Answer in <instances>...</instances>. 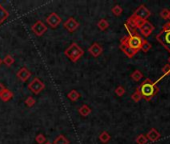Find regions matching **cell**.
Segmentation results:
<instances>
[{
    "label": "cell",
    "mask_w": 170,
    "mask_h": 144,
    "mask_svg": "<svg viewBox=\"0 0 170 144\" xmlns=\"http://www.w3.org/2000/svg\"><path fill=\"white\" fill-rule=\"evenodd\" d=\"M124 26H125V28H126L127 32L129 33V35H128V36H133V35H137V34H138V33H137V29H135V28H134L133 26H131L128 22H125V23H124Z\"/></svg>",
    "instance_id": "cell-22"
},
{
    "label": "cell",
    "mask_w": 170,
    "mask_h": 144,
    "mask_svg": "<svg viewBox=\"0 0 170 144\" xmlns=\"http://www.w3.org/2000/svg\"><path fill=\"white\" fill-rule=\"evenodd\" d=\"M115 94L117 96H119V97H121V96H123L125 94V88L123 87V86H118V87L115 88Z\"/></svg>",
    "instance_id": "cell-32"
},
{
    "label": "cell",
    "mask_w": 170,
    "mask_h": 144,
    "mask_svg": "<svg viewBox=\"0 0 170 144\" xmlns=\"http://www.w3.org/2000/svg\"><path fill=\"white\" fill-rule=\"evenodd\" d=\"M64 29H66L68 32H74L79 27V23L77 20H75L73 17H69L63 24Z\"/></svg>",
    "instance_id": "cell-11"
},
{
    "label": "cell",
    "mask_w": 170,
    "mask_h": 144,
    "mask_svg": "<svg viewBox=\"0 0 170 144\" xmlns=\"http://www.w3.org/2000/svg\"><path fill=\"white\" fill-rule=\"evenodd\" d=\"M69 140L67 138H66L64 135H62V134H60V135H58L57 137H56L54 139L53 141V144H69Z\"/></svg>",
    "instance_id": "cell-21"
},
{
    "label": "cell",
    "mask_w": 170,
    "mask_h": 144,
    "mask_svg": "<svg viewBox=\"0 0 170 144\" xmlns=\"http://www.w3.org/2000/svg\"><path fill=\"white\" fill-rule=\"evenodd\" d=\"M4 89H5V87H4V85H3L1 82H0V94L2 93V91H3Z\"/></svg>",
    "instance_id": "cell-34"
},
{
    "label": "cell",
    "mask_w": 170,
    "mask_h": 144,
    "mask_svg": "<svg viewBox=\"0 0 170 144\" xmlns=\"http://www.w3.org/2000/svg\"><path fill=\"white\" fill-rule=\"evenodd\" d=\"M35 141L37 144H44L47 140H46V137L43 135V134H37L36 137H35Z\"/></svg>",
    "instance_id": "cell-29"
},
{
    "label": "cell",
    "mask_w": 170,
    "mask_h": 144,
    "mask_svg": "<svg viewBox=\"0 0 170 144\" xmlns=\"http://www.w3.org/2000/svg\"><path fill=\"white\" fill-rule=\"evenodd\" d=\"M31 29H32L33 33H34L36 36L40 37L47 31V26L41 20H38L31 26Z\"/></svg>",
    "instance_id": "cell-9"
},
{
    "label": "cell",
    "mask_w": 170,
    "mask_h": 144,
    "mask_svg": "<svg viewBox=\"0 0 170 144\" xmlns=\"http://www.w3.org/2000/svg\"><path fill=\"white\" fill-rule=\"evenodd\" d=\"M103 52V48L100 44L94 42L93 44L88 48V53H90L93 57H98L102 54Z\"/></svg>",
    "instance_id": "cell-13"
},
{
    "label": "cell",
    "mask_w": 170,
    "mask_h": 144,
    "mask_svg": "<svg viewBox=\"0 0 170 144\" xmlns=\"http://www.w3.org/2000/svg\"><path fill=\"white\" fill-rule=\"evenodd\" d=\"M14 97V94L11 90H9L7 88H5L3 91H2V93L0 94V99L2 100L3 102H8L9 100H11L12 98Z\"/></svg>",
    "instance_id": "cell-15"
},
{
    "label": "cell",
    "mask_w": 170,
    "mask_h": 144,
    "mask_svg": "<svg viewBox=\"0 0 170 144\" xmlns=\"http://www.w3.org/2000/svg\"><path fill=\"white\" fill-rule=\"evenodd\" d=\"M16 77L19 79L21 82H25L28 79L31 77V72L30 70L27 68V67H21V68L17 71L16 73Z\"/></svg>",
    "instance_id": "cell-12"
},
{
    "label": "cell",
    "mask_w": 170,
    "mask_h": 144,
    "mask_svg": "<svg viewBox=\"0 0 170 144\" xmlns=\"http://www.w3.org/2000/svg\"><path fill=\"white\" fill-rule=\"evenodd\" d=\"M133 16H135L136 18L140 19V20H143L146 21L147 19L150 17L151 15V12L149 9L146 7L145 5H140L136 10L134 11V13L132 14Z\"/></svg>",
    "instance_id": "cell-6"
},
{
    "label": "cell",
    "mask_w": 170,
    "mask_h": 144,
    "mask_svg": "<svg viewBox=\"0 0 170 144\" xmlns=\"http://www.w3.org/2000/svg\"><path fill=\"white\" fill-rule=\"evenodd\" d=\"M156 39L165 47V49L170 52V29L162 30L156 36Z\"/></svg>",
    "instance_id": "cell-5"
},
{
    "label": "cell",
    "mask_w": 170,
    "mask_h": 144,
    "mask_svg": "<svg viewBox=\"0 0 170 144\" xmlns=\"http://www.w3.org/2000/svg\"><path fill=\"white\" fill-rule=\"evenodd\" d=\"M142 42H143V39L141 38V36H139V34H137V35H133V36H128L126 44L128 45L131 49L138 52L141 48V45H142Z\"/></svg>",
    "instance_id": "cell-3"
},
{
    "label": "cell",
    "mask_w": 170,
    "mask_h": 144,
    "mask_svg": "<svg viewBox=\"0 0 170 144\" xmlns=\"http://www.w3.org/2000/svg\"><path fill=\"white\" fill-rule=\"evenodd\" d=\"M146 138H147V140H150L151 142H155L160 138V133L155 128H152L146 134Z\"/></svg>",
    "instance_id": "cell-14"
},
{
    "label": "cell",
    "mask_w": 170,
    "mask_h": 144,
    "mask_svg": "<svg viewBox=\"0 0 170 144\" xmlns=\"http://www.w3.org/2000/svg\"><path fill=\"white\" fill-rule=\"evenodd\" d=\"M168 64L170 65V56H169V58H168Z\"/></svg>",
    "instance_id": "cell-36"
},
{
    "label": "cell",
    "mask_w": 170,
    "mask_h": 144,
    "mask_svg": "<svg viewBox=\"0 0 170 144\" xmlns=\"http://www.w3.org/2000/svg\"><path fill=\"white\" fill-rule=\"evenodd\" d=\"M138 30L141 32V34H142L143 36L145 37H148L151 33L153 32L154 30V26H153V24H151L149 21H144L142 24H141V26L138 28Z\"/></svg>",
    "instance_id": "cell-10"
},
{
    "label": "cell",
    "mask_w": 170,
    "mask_h": 144,
    "mask_svg": "<svg viewBox=\"0 0 170 144\" xmlns=\"http://www.w3.org/2000/svg\"><path fill=\"white\" fill-rule=\"evenodd\" d=\"M61 22H62V19H61V17L55 12L50 13L49 15L46 17V23L48 24L51 28H53V29L57 28L61 24Z\"/></svg>",
    "instance_id": "cell-7"
},
{
    "label": "cell",
    "mask_w": 170,
    "mask_h": 144,
    "mask_svg": "<svg viewBox=\"0 0 170 144\" xmlns=\"http://www.w3.org/2000/svg\"><path fill=\"white\" fill-rule=\"evenodd\" d=\"M27 88L29 89V91H31L33 94H39L41 91L45 88V84L42 82L38 77H35L28 84Z\"/></svg>",
    "instance_id": "cell-4"
},
{
    "label": "cell",
    "mask_w": 170,
    "mask_h": 144,
    "mask_svg": "<svg viewBox=\"0 0 170 144\" xmlns=\"http://www.w3.org/2000/svg\"><path fill=\"white\" fill-rule=\"evenodd\" d=\"M135 141L137 144H146L148 140H147V138H146V135H144V134H140V135L137 136Z\"/></svg>",
    "instance_id": "cell-27"
},
{
    "label": "cell",
    "mask_w": 170,
    "mask_h": 144,
    "mask_svg": "<svg viewBox=\"0 0 170 144\" xmlns=\"http://www.w3.org/2000/svg\"><path fill=\"white\" fill-rule=\"evenodd\" d=\"M150 48H151V44L147 41V40H145L143 39V42H142V45H141V48L140 49L142 50L143 52H148L150 50Z\"/></svg>",
    "instance_id": "cell-28"
},
{
    "label": "cell",
    "mask_w": 170,
    "mask_h": 144,
    "mask_svg": "<svg viewBox=\"0 0 170 144\" xmlns=\"http://www.w3.org/2000/svg\"><path fill=\"white\" fill-rule=\"evenodd\" d=\"M162 72H163V76L161 78H163L164 76H167L170 74V65L169 64H166V65H164L163 66V68H162ZM160 78V79H161Z\"/></svg>",
    "instance_id": "cell-33"
},
{
    "label": "cell",
    "mask_w": 170,
    "mask_h": 144,
    "mask_svg": "<svg viewBox=\"0 0 170 144\" xmlns=\"http://www.w3.org/2000/svg\"><path fill=\"white\" fill-rule=\"evenodd\" d=\"M1 63H2V59L0 58V65H1Z\"/></svg>",
    "instance_id": "cell-37"
},
{
    "label": "cell",
    "mask_w": 170,
    "mask_h": 144,
    "mask_svg": "<svg viewBox=\"0 0 170 144\" xmlns=\"http://www.w3.org/2000/svg\"><path fill=\"white\" fill-rule=\"evenodd\" d=\"M97 27L100 29L101 31H104V30H106L108 27H109V22H108L106 19H104V18H102V19H100V20L98 21V23H97Z\"/></svg>",
    "instance_id": "cell-20"
},
{
    "label": "cell",
    "mask_w": 170,
    "mask_h": 144,
    "mask_svg": "<svg viewBox=\"0 0 170 144\" xmlns=\"http://www.w3.org/2000/svg\"><path fill=\"white\" fill-rule=\"evenodd\" d=\"M78 112H79L80 115H81V116H83V117H87L88 115L91 113V108L89 107L88 105L83 104L82 106L78 109Z\"/></svg>",
    "instance_id": "cell-16"
},
{
    "label": "cell",
    "mask_w": 170,
    "mask_h": 144,
    "mask_svg": "<svg viewBox=\"0 0 170 144\" xmlns=\"http://www.w3.org/2000/svg\"><path fill=\"white\" fill-rule=\"evenodd\" d=\"M64 54L67 58L72 62H77L84 55V50L77 43H72L64 51Z\"/></svg>",
    "instance_id": "cell-2"
},
{
    "label": "cell",
    "mask_w": 170,
    "mask_h": 144,
    "mask_svg": "<svg viewBox=\"0 0 170 144\" xmlns=\"http://www.w3.org/2000/svg\"><path fill=\"white\" fill-rule=\"evenodd\" d=\"M35 103H36L35 99L33 98L32 96H28V97L25 99V104H26L27 107H33Z\"/></svg>",
    "instance_id": "cell-30"
},
{
    "label": "cell",
    "mask_w": 170,
    "mask_h": 144,
    "mask_svg": "<svg viewBox=\"0 0 170 144\" xmlns=\"http://www.w3.org/2000/svg\"><path fill=\"white\" fill-rule=\"evenodd\" d=\"M111 11H112V13H113V15H115V16H120L121 14H122V12H123V9H122V7L120 6V5H114L112 7V9H111Z\"/></svg>",
    "instance_id": "cell-25"
},
{
    "label": "cell",
    "mask_w": 170,
    "mask_h": 144,
    "mask_svg": "<svg viewBox=\"0 0 170 144\" xmlns=\"http://www.w3.org/2000/svg\"><path fill=\"white\" fill-rule=\"evenodd\" d=\"M127 38H128V35L127 36H124V37H122L121 38V40H120V49L123 51V53L128 57V58H132L137 52H136L135 50L133 49H131V48L126 44V41H127Z\"/></svg>",
    "instance_id": "cell-8"
},
{
    "label": "cell",
    "mask_w": 170,
    "mask_h": 144,
    "mask_svg": "<svg viewBox=\"0 0 170 144\" xmlns=\"http://www.w3.org/2000/svg\"><path fill=\"white\" fill-rule=\"evenodd\" d=\"M142 77H143V74L141 73V71H139V70H135V71H133V73L131 74V79L136 81V82L140 81L142 79Z\"/></svg>",
    "instance_id": "cell-24"
},
{
    "label": "cell",
    "mask_w": 170,
    "mask_h": 144,
    "mask_svg": "<svg viewBox=\"0 0 170 144\" xmlns=\"http://www.w3.org/2000/svg\"><path fill=\"white\" fill-rule=\"evenodd\" d=\"M160 16H161L162 19L168 20V19H170V10H168V9H163V10H161V12H160Z\"/></svg>",
    "instance_id": "cell-31"
},
{
    "label": "cell",
    "mask_w": 170,
    "mask_h": 144,
    "mask_svg": "<svg viewBox=\"0 0 170 144\" xmlns=\"http://www.w3.org/2000/svg\"><path fill=\"white\" fill-rule=\"evenodd\" d=\"M8 16H9V12L0 4V25L6 20Z\"/></svg>",
    "instance_id": "cell-18"
},
{
    "label": "cell",
    "mask_w": 170,
    "mask_h": 144,
    "mask_svg": "<svg viewBox=\"0 0 170 144\" xmlns=\"http://www.w3.org/2000/svg\"><path fill=\"white\" fill-rule=\"evenodd\" d=\"M14 61H15V59H14V57L8 54V55H6V56L2 59V63H4L7 67H10V66L14 63Z\"/></svg>",
    "instance_id": "cell-23"
},
{
    "label": "cell",
    "mask_w": 170,
    "mask_h": 144,
    "mask_svg": "<svg viewBox=\"0 0 170 144\" xmlns=\"http://www.w3.org/2000/svg\"><path fill=\"white\" fill-rule=\"evenodd\" d=\"M80 96H81V95H80V93L78 92V91L74 90V89L67 93V98L69 100H71V101H73V102L77 101V100L80 98Z\"/></svg>",
    "instance_id": "cell-17"
},
{
    "label": "cell",
    "mask_w": 170,
    "mask_h": 144,
    "mask_svg": "<svg viewBox=\"0 0 170 144\" xmlns=\"http://www.w3.org/2000/svg\"><path fill=\"white\" fill-rule=\"evenodd\" d=\"M131 99L133 100L134 102H139L141 99H142V96H141V94L139 93V91L136 89V91L134 93H132L131 95Z\"/></svg>",
    "instance_id": "cell-26"
},
{
    "label": "cell",
    "mask_w": 170,
    "mask_h": 144,
    "mask_svg": "<svg viewBox=\"0 0 170 144\" xmlns=\"http://www.w3.org/2000/svg\"><path fill=\"white\" fill-rule=\"evenodd\" d=\"M136 89L139 91L142 98L147 100V101L152 99L158 92V87L156 86V82H153V81L149 78L145 79L143 82L141 83V85H139Z\"/></svg>",
    "instance_id": "cell-1"
},
{
    "label": "cell",
    "mask_w": 170,
    "mask_h": 144,
    "mask_svg": "<svg viewBox=\"0 0 170 144\" xmlns=\"http://www.w3.org/2000/svg\"><path fill=\"white\" fill-rule=\"evenodd\" d=\"M110 139H111V136L107 131H102L100 134H99V140H100L102 143L106 144L107 142L110 141Z\"/></svg>",
    "instance_id": "cell-19"
},
{
    "label": "cell",
    "mask_w": 170,
    "mask_h": 144,
    "mask_svg": "<svg viewBox=\"0 0 170 144\" xmlns=\"http://www.w3.org/2000/svg\"><path fill=\"white\" fill-rule=\"evenodd\" d=\"M44 144H53V143H52V142H50V141H46Z\"/></svg>",
    "instance_id": "cell-35"
}]
</instances>
